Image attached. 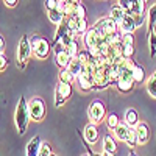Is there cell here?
<instances>
[{
  "label": "cell",
  "mask_w": 156,
  "mask_h": 156,
  "mask_svg": "<svg viewBox=\"0 0 156 156\" xmlns=\"http://www.w3.org/2000/svg\"><path fill=\"white\" fill-rule=\"evenodd\" d=\"M120 51L122 55L128 59H131L134 56V44H123L122 42V47H120Z\"/></svg>",
  "instance_id": "30"
},
{
  "label": "cell",
  "mask_w": 156,
  "mask_h": 156,
  "mask_svg": "<svg viewBox=\"0 0 156 156\" xmlns=\"http://www.w3.org/2000/svg\"><path fill=\"white\" fill-rule=\"evenodd\" d=\"M50 154H53L51 153V147L48 142H42L41 144V148H39V154L37 156H50Z\"/></svg>",
  "instance_id": "33"
},
{
  "label": "cell",
  "mask_w": 156,
  "mask_h": 156,
  "mask_svg": "<svg viewBox=\"0 0 156 156\" xmlns=\"http://www.w3.org/2000/svg\"><path fill=\"white\" fill-rule=\"evenodd\" d=\"M70 2H73V3H80V0H70Z\"/></svg>",
  "instance_id": "44"
},
{
  "label": "cell",
  "mask_w": 156,
  "mask_h": 156,
  "mask_svg": "<svg viewBox=\"0 0 156 156\" xmlns=\"http://www.w3.org/2000/svg\"><path fill=\"white\" fill-rule=\"evenodd\" d=\"M66 50H67V53L70 55V58H76V55H78V44H76V41H73L72 44H69L66 47Z\"/></svg>",
  "instance_id": "35"
},
{
  "label": "cell",
  "mask_w": 156,
  "mask_h": 156,
  "mask_svg": "<svg viewBox=\"0 0 156 156\" xmlns=\"http://www.w3.org/2000/svg\"><path fill=\"white\" fill-rule=\"evenodd\" d=\"M89 119L92 123L98 125L106 119V106L101 100H94L89 106Z\"/></svg>",
  "instance_id": "6"
},
{
  "label": "cell",
  "mask_w": 156,
  "mask_h": 156,
  "mask_svg": "<svg viewBox=\"0 0 156 156\" xmlns=\"http://www.w3.org/2000/svg\"><path fill=\"white\" fill-rule=\"evenodd\" d=\"M66 97H64L61 92H59V90L58 89H55V106L56 108H59V106H62L64 105V103H66Z\"/></svg>",
  "instance_id": "34"
},
{
  "label": "cell",
  "mask_w": 156,
  "mask_h": 156,
  "mask_svg": "<svg viewBox=\"0 0 156 156\" xmlns=\"http://www.w3.org/2000/svg\"><path fill=\"white\" fill-rule=\"evenodd\" d=\"M87 153H89L90 156H109V154H106V153H105V154H100V153H92L90 150H87Z\"/></svg>",
  "instance_id": "42"
},
{
  "label": "cell",
  "mask_w": 156,
  "mask_h": 156,
  "mask_svg": "<svg viewBox=\"0 0 156 156\" xmlns=\"http://www.w3.org/2000/svg\"><path fill=\"white\" fill-rule=\"evenodd\" d=\"M31 53H33V48L30 44V37L22 36V39L19 41V45H17V67L19 69H23L27 66V61L30 59Z\"/></svg>",
  "instance_id": "4"
},
{
  "label": "cell",
  "mask_w": 156,
  "mask_h": 156,
  "mask_svg": "<svg viewBox=\"0 0 156 156\" xmlns=\"http://www.w3.org/2000/svg\"><path fill=\"white\" fill-rule=\"evenodd\" d=\"M133 80L137 84L145 81V70H144V67L139 66V64H136V62H134V66H133Z\"/></svg>",
  "instance_id": "22"
},
{
  "label": "cell",
  "mask_w": 156,
  "mask_h": 156,
  "mask_svg": "<svg viewBox=\"0 0 156 156\" xmlns=\"http://www.w3.org/2000/svg\"><path fill=\"white\" fill-rule=\"evenodd\" d=\"M115 87L120 94H129L134 87V81L133 80H117L115 81Z\"/></svg>",
  "instance_id": "19"
},
{
  "label": "cell",
  "mask_w": 156,
  "mask_h": 156,
  "mask_svg": "<svg viewBox=\"0 0 156 156\" xmlns=\"http://www.w3.org/2000/svg\"><path fill=\"white\" fill-rule=\"evenodd\" d=\"M75 14L81 16V17H86V6L83 3H76V9H75Z\"/></svg>",
  "instance_id": "39"
},
{
  "label": "cell",
  "mask_w": 156,
  "mask_h": 156,
  "mask_svg": "<svg viewBox=\"0 0 156 156\" xmlns=\"http://www.w3.org/2000/svg\"><path fill=\"white\" fill-rule=\"evenodd\" d=\"M119 122H120V119H119V114L117 112H109L106 115V126L109 129H114L117 125H119Z\"/></svg>",
  "instance_id": "27"
},
{
  "label": "cell",
  "mask_w": 156,
  "mask_h": 156,
  "mask_svg": "<svg viewBox=\"0 0 156 156\" xmlns=\"http://www.w3.org/2000/svg\"><path fill=\"white\" fill-rule=\"evenodd\" d=\"M41 137L34 136L27 145V156H37L39 154V148H41Z\"/></svg>",
  "instance_id": "17"
},
{
  "label": "cell",
  "mask_w": 156,
  "mask_h": 156,
  "mask_svg": "<svg viewBox=\"0 0 156 156\" xmlns=\"http://www.w3.org/2000/svg\"><path fill=\"white\" fill-rule=\"evenodd\" d=\"M8 64H9V61H8V58L3 55V53H0V72H3V70H6V67H8Z\"/></svg>",
  "instance_id": "38"
},
{
  "label": "cell",
  "mask_w": 156,
  "mask_h": 156,
  "mask_svg": "<svg viewBox=\"0 0 156 156\" xmlns=\"http://www.w3.org/2000/svg\"><path fill=\"white\" fill-rule=\"evenodd\" d=\"M126 145L129 148H134L139 142H137V133H136V129L134 128H129V133H128V137H126Z\"/></svg>",
  "instance_id": "28"
},
{
  "label": "cell",
  "mask_w": 156,
  "mask_h": 156,
  "mask_svg": "<svg viewBox=\"0 0 156 156\" xmlns=\"http://www.w3.org/2000/svg\"><path fill=\"white\" fill-rule=\"evenodd\" d=\"M136 28H137V25H136V22H134V19H133L131 14H126V16L119 22V30H120L122 33H134Z\"/></svg>",
  "instance_id": "13"
},
{
  "label": "cell",
  "mask_w": 156,
  "mask_h": 156,
  "mask_svg": "<svg viewBox=\"0 0 156 156\" xmlns=\"http://www.w3.org/2000/svg\"><path fill=\"white\" fill-rule=\"evenodd\" d=\"M103 150H105L106 154L114 156L117 153V144H115V139L111 134H106L103 137Z\"/></svg>",
  "instance_id": "15"
},
{
  "label": "cell",
  "mask_w": 156,
  "mask_h": 156,
  "mask_svg": "<svg viewBox=\"0 0 156 156\" xmlns=\"http://www.w3.org/2000/svg\"><path fill=\"white\" fill-rule=\"evenodd\" d=\"M5 47H6V44H5V37L0 34V53H3V51H5Z\"/></svg>",
  "instance_id": "41"
},
{
  "label": "cell",
  "mask_w": 156,
  "mask_h": 156,
  "mask_svg": "<svg viewBox=\"0 0 156 156\" xmlns=\"http://www.w3.org/2000/svg\"><path fill=\"white\" fill-rule=\"evenodd\" d=\"M129 156H137V154H136L134 151H131V153H129Z\"/></svg>",
  "instance_id": "45"
},
{
  "label": "cell",
  "mask_w": 156,
  "mask_h": 156,
  "mask_svg": "<svg viewBox=\"0 0 156 156\" xmlns=\"http://www.w3.org/2000/svg\"><path fill=\"white\" fill-rule=\"evenodd\" d=\"M144 2H147V0H144Z\"/></svg>",
  "instance_id": "48"
},
{
  "label": "cell",
  "mask_w": 156,
  "mask_h": 156,
  "mask_svg": "<svg viewBox=\"0 0 156 156\" xmlns=\"http://www.w3.org/2000/svg\"><path fill=\"white\" fill-rule=\"evenodd\" d=\"M44 6H45L47 11L55 9V8L59 6V0H45V2H44Z\"/></svg>",
  "instance_id": "36"
},
{
  "label": "cell",
  "mask_w": 156,
  "mask_h": 156,
  "mask_svg": "<svg viewBox=\"0 0 156 156\" xmlns=\"http://www.w3.org/2000/svg\"><path fill=\"white\" fill-rule=\"evenodd\" d=\"M117 3L126 11V14H145L144 0H119Z\"/></svg>",
  "instance_id": "8"
},
{
  "label": "cell",
  "mask_w": 156,
  "mask_h": 156,
  "mask_svg": "<svg viewBox=\"0 0 156 156\" xmlns=\"http://www.w3.org/2000/svg\"><path fill=\"white\" fill-rule=\"evenodd\" d=\"M3 2H5V5H6V6H9V8H14V6L17 5L19 0H3Z\"/></svg>",
  "instance_id": "40"
},
{
  "label": "cell",
  "mask_w": 156,
  "mask_h": 156,
  "mask_svg": "<svg viewBox=\"0 0 156 156\" xmlns=\"http://www.w3.org/2000/svg\"><path fill=\"white\" fill-rule=\"evenodd\" d=\"M147 92L150 94V97L156 98V70L153 72V75L147 80Z\"/></svg>",
  "instance_id": "25"
},
{
  "label": "cell",
  "mask_w": 156,
  "mask_h": 156,
  "mask_svg": "<svg viewBox=\"0 0 156 156\" xmlns=\"http://www.w3.org/2000/svg\"><path fill=\"white\" fill-rule=\"evenodd\" d=\"M125 122L131 128H136V125L139 123V114H137V111L133 109V108H128L126 112H125Z\"/></svg>",
  "instance_id": "20"
},
{
  "label": "cell",
  "mask_w": 156,
  "mask_h": 156,
  "mask_svg": "<svg viewBox=\"0 0 156 156\" xmlns=\"http://www.w3.org/2000/svg\"><path fill=\"white\" fill-rule=\"evenodd\" d=\"M28 122H30V112H28V101L25 100V97H20L16 106V112H14V123L19 134H25L28 128Z\"/></svg>",
  "instance_id": "1"
},
{
  "label": "cell",
  "mask_w": 156,
  "mask_h": 156,
  "mask_svg": "<svg viewBox=\"0 0 156 156\" xmlns=\"http://www.w3.org/2000/svg\"><path fill=\"white\" fill-rule=\"evenodd\" d=\"M73 80H75V76L72 75V72H70L67 67L61 69V72H59V81H62V83H70V84H72Z\"/></svg>",
  "instance_id": "29"
},
{
  "label": "cell",
  "mask_w": 156,
  "mask_h": 156,
  "mask_svg": "<svg viewBox=\"0 0 156 156\" xmlns=\"http://www.w3.org/2000/svg\"><path fill=\"white\" fill-rule=\"evenodd\" d=\"M94 27H97L98 30H101L105 34H109V33H115L119 31V22H115L111 16H106V17H101L95 22Z\"/></svg>",
  "instance_id": "9"
},
{
  "label": "cell",
  "mask_w": 156,
  "mask_h": 156,
  "mask_svg": "<svg viewBox=\"0 0 156 156\" xmlns=\"http://www.w3.org/2000/svg\"><path fill=\"white\" fill-rule=\"evenodd\" d=\"M83 156H90V154H89V153H84V154H83Z\"/></svg>",
  "instance_id": "46"
},
{
  "label": "cell",
  "mask_w": 156,
  "mask_h": 156,
  "mask_svg": "<svg viewBox=\"0 0 156 156\" xmlns=\"http://www.w3.org/2000/svg\"><path fill=\"white\" fill-rule=\"evenodd\" d=\"M131 16H133V19H134V22H136V25H137V28L144 25V22H145V14H131Z\"/></svg>",
  "instance_id": "37"
},
{
  "label": "cell",
  "mask_w": 156,
  "mask_h": 156,
  "mask_svg": "<svg viewBox=\"0 0 156 156\" xmlns=\"http://www.w3.org/2000/svg\"><path fill=\"white\" fill-rule=\"evenodd\" d=\"M30 44H31V48H33V53L37 59H45L48 56L51 47H50V42L45 37L34 34V36L30 37Z\"/></svg>",
  "instance_id": "2"
},
{
  "label": "cell",
  "mask_w": 156,
  "mask_h": 156,
  "mask_svg": "<svg viewBox=\"0 0 156 156\" xmlns=\"http://www.w3.org/2000/svg\"><path fill=\"white\" fill-rule=\"evenodd\" d=\"M28 112H30V119L34 122H42L45 119L47 108H45V101L41 97H33L28 100Z\"/></svg>",
  "instance_id": "3"
},
{
  "label": "cell",
  "mask_w": 156,
  "mask_h": 156,
  "mask_svg": "<svg viewBox=\"0 0 156 156\" xmlns=\"http://www.w3.org/2000/svg\"><path fill=\"white\" fill-rule=\"evenodd\" d=\"M109 16H111L115 22H120V20L126 16V11H125L119 3H115V5H112L111 9H109Z\"/></svg>",
  "instance_id": "21"
},
{
  "label": "cell",
  "mask_w": 156,
  "mask_h": 156,
  "mask_svg": "<svg viewBox=\"0 0 156 156\" xmlns=\"http://www.w3.org/2000/svg\"><path fill=\"white\" fill-rule=\"evenodd\" d=\"M129 126L126 122H119V125H117L112 131H114V136L119 139V140H122V142H125L126 140V137H128V133H129Z\"/></svg>",
  "instance_id": "14"
},
{
  "label": "cell",
  "mask_w": 156,
  "mask_h": 156,
  "mask_svg": "<svg viewBox=\"0 0 156 156\" xmlns=\"http://www.w3.org/2000/svg\"><path fill=\"white\" fill-rule=\"evenodd\" d=\"M50 156H55V154H50Z\"/></svg>",
  "instance_id": "47"
},
{
  "label": "cell",
  "mask_w": 156,
  "mask_h": 156,
  "mask_svg": "<svg viewBox=\"0 0 156 156\" xmlns=\"http://www.w3.org/2000/svg\"><path fill=\"white\" fill-rule=\"evenodd\" d=\"M150 37H148V45H150V56H156V34L153 33H148Z\"/></svg>",
  "instance_id": "32"
},
{
  "label": "cell",
  "mask_w": 156,
  "mask_h": 156,
  "mask_svg": "<svg viewBox=\"0 0 156 156\" xmlns=\"http://www.w3.org/2000/svg\"><path fill=\"white\" fill-rule=\"evenodd\" d=\"M70 59H72V58H70V55L67 53V50H61V51H56V53H55V62L58 64L61 69L67 67L69 62H70Z\"/></svg>",
  "instance_id": "18"
},
{
  "label": "cell",
  "mask_w": 156,
  "mask_h": 156,
  "mask_svg": "<svg viewBox=\"0 0 156 156\" xmlns=\"http://www.w3.org/2000/svg\"><path fill=\"white\" fill-rule=\"evenodd\" d=\"M47 16H48L50 22H53L55 25L62 23V22H64V19H66V14H64V11H62L59 6H58V8H55V9L47 11Z\"/></svg>",
  "instance_id": "16"
},
{
  "label": "cell",
  "mask_w": 156,
  "mask_h": 156,
  "mask_svg": "<svg viewBox=\"0 0 156 156\" xmlns=\"http://www.w3.org/2000/svg\"><path fill=\"white\" fill-rule=\"evenodd\" d=\"M147 20H148V30L153 27V23L156 22V3H153L151 6H150V9H148V17H147Z\"/></svg>",
  "instance_id": "31"
},
{
  "label": "cell",
  "mask_w": 156,
  "mask_h": 156,
  "mask_svg": "<svg viewBox=\"0 0 156 156\" xmlns=\"http://www.w3.org/2000/svg\"><path fill=\"white\" fill-rule=\"evenodd\" d=\"M81 67H83V64H81V61L78 59V58H72V59H70V62H69V66H67V69L72 72V75H73L75 78H76L78 75H80Z\"/></svg>",
  "instance_id": "24"
},
{
  "label": "cell",
  "mask_w": 156,
  "mask_h": 156,
  "mask_svg": "<svg viewBox=\"0 0 156 156\" xmlns=\"http://www.w3.org/2000/svg\"><path fill=\"white\" fill-rule=\"evenodd\" d=\"M100 134H98V126L95 123H89L84 126V139L87 144H95L98 140Z\"/></svg>",
  "instance_id": "12"
},
{
  "label": "cell",
  "mask_w": 156,
  "mask_h": 156,
  "mask_svg": "<svg viewBox=\"0 0 156 156\" xmlns=\"http://www.w3.org/2000/svg\"><path fill=\"white\" fill-rule=\"evenodd\" d=\"M66 22L69 25V28L75 33V34H83L87 31V20L86 17H81L78 14H70V16H66Z\"/></svg>",
  "instance_id": "7"
},
{
  "label": "cell",
  "mask_w": 156,
  "mask_h": 156,
  "mask_svg": "<svg viewBox=\"0 0 156 156\" xmlns=\"http://www.w3.org/2000/svg\"><path fill=\"white\" fill-rule=\"evenodd\" d=\"M105 41V33L97 27H90L84 33V45L86 48H98Z\"/></svg>",
  "instance_id": "5"
},
{
  "label": "cell",
  "mask_w": 156,
  "mask_h": 156,
  "mask_svg": "<svg viewBox=\"0 0 156 156\" xmlns=\"http://www.w3.org/2000/svg\"><path fill=\"white\" fill-rule=\"evenodd\" d=\"M136 133H137V142H139V145H145L148 139H150V128L145 122H140L136 125Z\"/></svg>",
  "instance_id": "10"
},
{
  "label": "cell",
  "mask_w": 156,
  "mask_h": 156,
  "mask_svg": "<svg viewBox=\"0 0 156 156\" xmlns=\"http://www.w3.org/2000/svg\"><path fill=\"white\" fill-rule=\"evenodd\" d=\"M56 89H58L59 92H61L64 97H66V98H69V97L72 95V84H70V83H62V81H58Z\"/></svg>",
  "instance_id": "26"
},
{
  "label": "cell",
  "mask_w": 156,
  "mask_h": 156,
  "mask_svg": "<svg viewBox=\"0 0 156 156\" xmlns=\"http://www.w3.org/2000/svg\"><path fill=\"white\" fill-rule=\"evenodd\" d=\"M78 84H80V89L84 90V92H89V90H94V76L87 75V73H80L76 76Z\"/></svg>",
  "instance_id": "11"
},
{
  "label": "cell",
  "mask_w": 156,
  "mask_h": 156,
  "mask_svg": "<svg viewBox=\"0 0 156 156\" xmlns=\"http://www.w3.org/2000/svg\"><path fill=\"white\" fill-rule=\"evenodd\" d=\"M59 8L64 11V14H66V16H70V14H73L75 9H76V3L70 2V0H59Z\"/></svg>",
  "instance_id": "23"
},
{
  "label": "cell",
  "mask_w": 156,
  "mask_h": 156,
  "mask_svg": "<svg viewBox=\"0 0 156 156\" xmlns=\"http://www.w3.org/2000/svg\"><path fill=\"white\" fill-rule=\"evenodd\" d=\"M148 33H153V34H156V22L153 23V27H151V28L148 30Z\"/></svg>",
  "instance_id": "43"
}]
</instances>
